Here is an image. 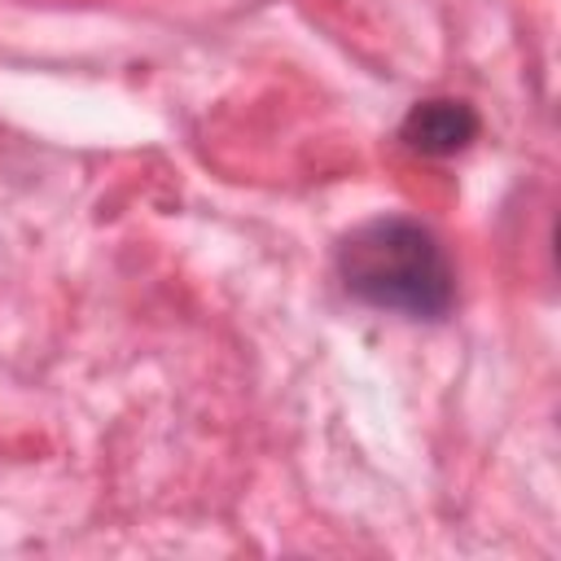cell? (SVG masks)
Masks as SVG:
<instances>
[{
  "mask_svg": "<svg viewBox=\"0 0 561 561\" xmlns=\"http://www.w3.org/2000/svg\"><path fill=\"white\" fill-rule=\"evenodd\" d=\"M337 276L351 298L408 320H438L456 298L447 250L408 215H377L351 228L337 245Z\"/></svg>",
  "mask_w": 561,
  "mask_h": 561,
  "instance_id": "cell-1",
  "label": "cell"
},
{
  "mask_svg": "<svg viewBox=\"0 0 561 561\" xmlns=\"http://www.w3.org/2000/svg\"><path fill=\"white\" fill-rule=\"evenodd\" d=\"M403 145L416 149V153H430V158H447V153H460L473 136H478V114L465 105V101H447V96H434V101H416L399 127Z\"/></svg>",
  "mask_w": 561,
  "mask_h": 561,
  "instance_id": "cell-2",
  "label": "cell"
}]
</instances>
